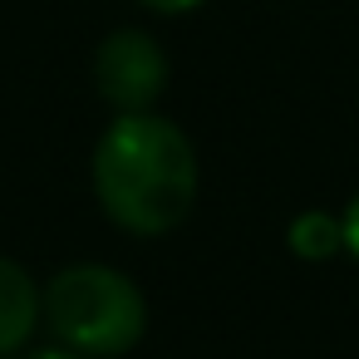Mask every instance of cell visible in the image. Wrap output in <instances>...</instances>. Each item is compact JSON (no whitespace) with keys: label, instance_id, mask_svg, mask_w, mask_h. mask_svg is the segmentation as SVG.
<instances>
[{"label":"cell","instance_id":"obj_1","mask_svg":"<svg viewBox=\"0 0 359 359\" xmlns=\"http://www.w3.org/2000/svg\"><path fill=\"white\" fill-rule=\"evenodd\" d=\"M99 207L133 236H163L197 202V153L158 114H123L94 148Z\"/></svg>","mask_w":359,"mask_h":359},{"label":"cell","instance_id":"obj_2","mask_svg":"<svg viewBox=\"0 0 359 359\" xmlns=\"http://www.w3.org/2000/svg\"><path fill=\"white\" fill-rule=\"evenodd\" d=\"M45 320L74 354H123L148 330L138 285L114 266H69L45 290Z\"/></svg>","mask_w":359,"mask_h":359},{"label":"cell","instance_id":"obj_3","mask_svg":"<svg viewBox=\"0 0 359 359\" xmlns=\"http://www.w3.org/2000/svg\"><path fill=\"white\" fill-rule=\"evenodd\" d=\"M94 84L118 114H148L168 89V55L143 30H118L94 55Z\"/></svg>","mask_w":359,"mask_h":359},{"label":"cell","instance_id":"obj_4","mask_svg":"<svg viewBox=\"0 0 359 359\" xmlns=\"http://www.w3.org/2000/svg\"><path fill=\"white\" fill-rule=\"evenodd\" d=\"M40 320V290L30 280L25 266H15L11 256H0V354H11L30 339Z\"/></svg>","mask_w":359,"mask_h":359},{"label":"cell","instance_id":"obj_5","mask_svg":"<svg viewBox=\"0 0 359 359\" xmlns=\"http://www.w3.org/2000/svg\"><path fill=\"white\" fill-rule=\"evenodd\" d=\"M339 241H344V226H334L325 212H305V217L290 226V246H295L305 261H320V256H330Z\"/></svg>","mask_w":359,"mask_h":359},{"label":"cell","instance_id":"obj_6","mask_svg":"<svg viewBox=\"0 0 359 359\" xmlns=\"http://www.w3.org/2000/svg\"><path fill=\"white\" fill-rule=\"evenodd\" d=\"M148 11H158V15H187V11H197L202 0H143Z\"/></svg>","mask_w":359,"mask_h":359},{"label":"cell","instance_id":"obj_7","mask_svg":"<svg viewBox=\"0 0 359 359\" xmlns=\"http://www.w3.org/2000/svg\"><path fill=\"white\" fill-rule=\"evenodd\" d=\"M344 246L359 256V197L349 202V212H344Z\"/></svg>","mask_w":359,"mask_h":359},{"label":"cell","instance_id":"obj_8","mask_svg":"<svg viewBox=\"0 0 359 359\" xmlns=\"http://www.w3.org/2000/svg\"><path fill=\"white\" fill-rule=\"evenodd\" d=\"M30 359H84V354H74V349H40V354H30Z\"/></svg>","mask_w":359,"mask_h":359}]
</instances>
